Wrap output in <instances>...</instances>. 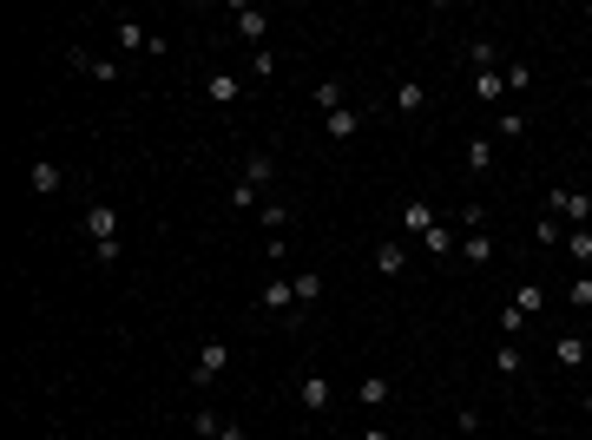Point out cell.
Segmentation results:
<instances>
[{"mask_svg": "<svg viewBox=\"0 0 592 440\" xmlns=\"http://www.w3.org/2000/svg\"><path fill=\"white\" fill-rule=\"evenodd\" d=\"M547 217H560V224H592V197L586 191H572V184H553L547 191Z\"/></svg>", "mask_w": 592, "mask_h": 440, "instance_id": "obj_1", "label": "cell"}, {"mask_svg": "<svg viewBox=\"0 0 592 440\" xmlns=\"http://www.w3.org/2000/svg\"><path fill=\"white\" fill-rule=\"evenodd\" d=\"M224 368H231V342H205V348H198V362H191V388H211Z\"/></svg>", "mask_w": 592, "mask_h": 440, "instance_id": "obj_2", "label": "cell"}, {"mask_svg": "<svg viewBox=\"0 0 592 440\" xmlns=\"http://www.w3.org/2000/svg\"><path fill=\"white\" fill-rule=\"evenodd\" d=\"M231 27L244 33L250 46H270V13H264V7H250V0H237V7H231Z\"/></svg>", "mask_w": 592, "mask_h": 440, "instance_id": "obj_3", "label": "cell"}, {"mask_svg": "<svg viewBox=\"0 0 592 440\" xmlns=\"http://www.w3.org/2000/svg\"><path fill=\"white\" fill-rule=\"evenodd\" d=\"M118 46H126V53H165V40L158 33H145V20H132V13H118Z\"/></svg>", "mask_w": 592, "mask_h": 440, "instance_id": "obj_4", "label": "cell"}, {"mask_svg": "<svg viewBox=\"0 0 592 440\" xmlns=\"http://www.w3.org/2000/svg\"><path fill=\"white\" fill-rule=\"evenodd\" d=\"M79 230H86L93 244H112V236H118V211L106 204V197H99V204H86V217H79Z\"/></svg>", "mask_w": 592, "mask_h": 440, "instance_id": "obj_5", "label": "cell"}, {"mask_svg": "<svg viewBox=\"0 0 592 440\" xmlns=\"http://www.w3.org/2000/svg\"><path fill=\"white\" fill-rule=\"evenodd\" d=\"M296 408L303 414H329V375H303L296 381Z\"/></svg>", "mask_w": 592, "mask_h": 440, "instance_id": "obj_6", "label": "cell"}, {"mask_svg": "<svg viewBox=\"0 0 592 440\" xmlns=\"http://www.w3.org/2000/svg\"><path fill=\"white\" fill-rule=\"evenodd\" d=\"M434 224H442V217H434V204H428V197H409V204H401V230H409L415 244H421V236H428Z\"/></svg>", "mask_w": 592, "mask_h": 440, "instance_id": "obj_7", "label": "cell"}, {"mask_svg": "<svg viewBox=\"0 0 592 440\" xmlns=\"http://www.w3.org/2000/svg\"><path fill=\"white\" fill-rule=\"evenodd\" d=\"M270 178H277V158H270V151H250V158H244V178H237V184H250V191H270Z\"/></svg>", "mask_w": 592, "mask_h": 440, "instance_id": "obj_8", "label": "cell"}, {"mask_svg": "<svg viewBox=\"0 0 592 440\" xmlns=\"http://www.w3.org/2000/svg\"><path fill=\"white\" fill-rule=\"evenodd\" d=\"M257 302H264V309H270V316H296V283H290V276H277V283H264V296H257Z\"/></svg>", "mask_w": 592, "mask_h": 440, "instance_id": "obj_9", "label": "cell"}, {"mask_svg": "<svg viewBox=\"0 0 592 440\" xmlns=\"http://www.w3.org/2000/svg\"><path fill=\"white\" fill-rule=\"evenodd\" d=\"M454 257H461V263H474V269H487V263H494V236H487V230H467Z\"/></svg>", "mask_w": 592, "mask_h": 440, "instance_id": "obj_10", "label": "cell"}, {"mask_svg": "<svg viewBox=\"0 0 592 440\" xmlns=\"http://www.w3.org/2000/svg\"><path fill=\"white\" fill-rule=\"evenodd\" d=\"M376 269L382 276H401V269H409V244H401V236H382L376 244Z\"/></svg>", "mask_w": 592, "mask_h": 440, "instance_id": "obj_11", "label": "cell"}, {"mask_svg": "<svg viewBox=\"0 0 592 440\" xmlns=\"http://www.w3.org/2000/svg\"><path fill=\"white\" fill-rule=\"evenodd\" d=\"M27 184H33V191H40V197H53L60 184H66V172H60L53 158H33V172H27Z\"/></svg>", "mask_w": 592, "mask_h": 440, "instance_id": "obj_12", "label": "cell"}, {"mask_svg": "<svg viewBox=\"0 0 592 440\" xmlns=\"http://www.w3.org/2000/svg\"><path fill=\"white\" fill-rule=\"evenodd\" d=\"M205 92H211V106H237V99H244V79H237V73H211Z\"/></svg>", "mask_w": 592, "mask_h": 440, "instance_id": "obj_13", "label": "cell"}, {"mask_svg": "<svg viewBox=\"0 0 592 440\" xmlns=\"http://www.w3.org/2000/svg\"><path fill=\"white\" fill-rule=\"evenodd\" d=\"M323 125H329V139H336V145H349L355 132H362V112H355V106H343V112H323Z\"/></svg>", "mask_w": 592, "mask_h": 440, "instance_id": "obj_14", "label": "cell"}, {"mask_svg": "<svg viewBox=\"0 0 592 440\" xmlns=\"http://www.w3.org/2000/svg\"><path fill=\"white\" fill-rule=\"evenodd\" d=\"M421 106H428V86H421V79H401V86H395V112H401V118H415Z\"/></svg>", "mask_w": 592, "mask_h": 440, "instance_id": "obj_15", "label": "cell"}, {"mask_svg": "<svg viewBox=\"0 0 592 440\" xmlns=\"http://www.w3.org/2000/svg\"><path fill=\"white\" fill-rule=\"evenodd\" d=\"M467 86H474V99H481V106H500V99H507V79H500V73H474Z\"/></svg>", "mask_w": 592, "mask_h": 440, "instance_id": "obj_16", "label": "cell"}, {"mask_svg": "<svg viewBox=\"0 0 592 440\" xmlns=\"http://www.w3.org/2000/svg\"><path fill=\"white\" fill-rule=\"evenodd\" d=\"M257 217H264V230H270V236H283V230H290V224H296V211H290V204H283V197H270V204H264Z\"/></svg>", "mask_w": 592, "mask_h": 440, "instance_id": "obj_17", "label": "cell"}, {"mask_svg": "<svg viewBox=\"0 0 592 440\" xmlns=\"http://www.w3.org/2000/svg\"><path fill=\"white\" fill-rule=\"evenodd\" d=\"M553 362L560 368H586V335H560V342H553Z\"/></svg>", "mask_w": 592, "mask_h": 440, "instance_id": "obj_18", "label": "cell"}, {"mask_svg": "<svg viewBox=\"0 0 592 440\" xmlns=\"http://www.w3.org/2000/svg\"><path fill=\"white\" fill-rule=\"evenodd\" d=\"M421 250H428V257H434V263H442V257H454V250H461V236H454V230H442V224H434L428 236H421Z\"/></svg>", "mask_w": 592, "mask_h": 440, "instance_id": "obj_19", "label": "cell"}, {"mask_svg": "<svg viewBox=\"0 0 592 440\" xmlns=\"http://www.w3.org/2000/svg\"><path fill=\"white\" fill-rule=\"evenodd\" d=\"M388 395H395V388H388L382 375H362V381H355V401H362V408H382Z\"/></svg>", "mask_w": 592, "mask_h": 440, "instance_id": "obj_20", "label": "cell"}, {"mask_svg": "<svg viewBox=\"0 0 592 440\" xmlns=\"http://www.w3.org/2000/svg\"><path fill=\"white\" fill-rule=\"evenodd\" d=\"M467 60H474V73H500V46H494V40H474Z\"/></svg>", "mask_w": 592, "mask_h": 440, "instance_id": "obj_21", "label": "cell"}, {"mask_svg": "<svg viewBox=\"0 0 592 440\" xmlns=\"http://www.w3.org/2000/svg\"><path fill=\"white\" fill-rule=\"evenodd\" d=\"M467 172H494V139H467Z\"/></svg>", "mask_w": 592, "mask_h": 440, "instance_id": "obj_22", "label": "cell"}, {"mask_svg": "<svg viewBox=\"0 0 592 440\" xmlns=\"http://www.w3.org/2000/svg\"><path fill=\"white\" fill-rule=\"evenodd\" d=\"M514 309H520V316H539V309H547V290H539V283H520V290H514Z\"/></svg>", "mask_w": 592, "mask_h": 440, "instance_id": "obj_23", "label": "cell"}, {"mask_svg": "<svg viewBox=\"0 0 592 440\" xmlns=\"http://www.w3.org/2000/svg\"><path fill=\"white\" fill-rule=\"evenodd\" d=\"M296 283V309H310L316 296H323V276H316V269H303V276H290Z\"/></svg>", "mask_w": 592, "mask_h": 440, "instance_id": "obj_24", "label": "cell"}, {"mask_svg": "<svg viewBox=\"0 0 592 440\" xmlns=\"http://www.w3.org/2000/svg\"><path fill=\"white\" fill-rule=\"evenodd\" d=\"M566 257L592 269V230H566Z\"/></svg>", "mask_w": 592, "mask_h": 440, "instance_id": "obj_25", "label": "cell"}, {"mask_svg": "<svg viewBox=\"0 0 592 440\" xmlns=\"http://www.w3.org/2000/svg\"><path fill=\"white\" fill-rule=\"evenodd\" d=\"M86 79L93 86H118V60H86Z\"/></svg>", "mask_w": 592, "mask_h": 440, "instance_id": "obj_26", "label": "cell"}, {"mask_svg": "<svg viewBox=\"0 0 592 440\" xmlns=\"http://www.w3.org/2000/svg\"><path fill=\"white\" fill-rule=\"evenodd\" d=\"M500 79H507V92H527V86H533V66L514 60V66H500Z\"/></svg>", "mask_w": 592, "mask_h": 440, "instance_id": "obj_27", "label": "cell"}, {"mask_svg": "<svg viewBox=\"0 0 592 440\" xmlns=\"http://www.w3.org/2000/svg\"><path fill=\"white\" fill-rule=\"evenodd\" d=\"M250 73H257V79H277V53H270V46H250Z\"/></svg>", "mask_w": 592, "mask_h": 440, "instance_id": "obj_28", "label": "cell"}, {"mask_svg": "<svg viewBox=\"0 0 592 440\" xmlns=\"http://www.w3.org/2000/svg\"><path fill=\"white\" fill-rule=\"evenodd\" d=\"M316 106H323V112H343V79H323V86H316Z\"/></svg>", "mask_w": 592, "mask_h": 440, "instance_id": "obj_29", "label": "cell"}, {"mask_svg": "<svg viewBox=\"0 0 592 440\" xmlns=\"http://www.w3.org/2000/svg\"><path fill=\"white\" fill-rule=\"evenodd\" d=\"M494 368H500V375H520V348L500 342V348H494Z\"/></svg>", "mask_w": 592, "mask_h": 440, "instance_id": "obj_30", "label": "cell"}, {"mask_svg": "<svg viewBox=\"0 0 592 440\" xmlns=\"http://www.w3.org/2000/svg\"><path fill=\"white\" fill-rule=\"evenodd\" d=\"M494 132H500V139H520V132H527V118H520V112H500Z\"/></svg>", "mask_w": 592, "mask_h": 440, "instance_id": "obj_31", "label": "cell"}, {"mask_svg": "<svg viewBox=\"0 0 592 440\" xmlns=\"http://www.w3.org/2000/svg\"><path fill=\"white\" fill-rule=\"evenodd\" d=\"M539 244H566V224H560V217H539Z\"/></svg>", "mask_w": 592, "mask_h": 440, "instance_id": "obj_32", "label": "cell"}, {"mask_svg": "<svg viewBox=\"0 0 592 440\" xmlns=\"http://www.w3.org/2000/svg\"><path fill=\"white\" fill-rule=\"evenodd\" d=\"M566 302H572V309H592V276H586V283H572Z\"/></svg>", "mask_w": 592, "mask_h": 440, "instance_id": "obj_33", "label": "cell"}, {"mask_svg": "<svg viewBox=\"0 0 592 440\" xmlns=\"http://www.w3.org/2000/svg\"><path fill=\"white\" fill-rule=\"evenodd\" d=\"M217 428H224V420H217V414H198V440H224Z\"/></svg>", "mask_w": 592, "mask_h": 440, "instance_id": "obj_34", "label": "cell"}, {"mask_svg": "<svg viewBox=\"0 0 592 440\" xmlns=\"http://www.w3.org/2000/svg\"><path fill=\"white\" fill-rule=\"evenodd\" d=\"M217 434H224V440H244V428H237V420H224V428H217Z\"/></svg>", "mask_w": 592, "mask_h": 440, "instance_id": "obj_35", "label": "cell"}, {"mask_svg": "<svg viewBox=\"0 0 592 440\" xmlns=\"http://www.w3.org/2000/svg\"><path fill=\"white\" fill-rule=\"evenodd\" d=\"M355 440H388V428H362V434H355Z\"/></svg>", "mask_w": 592, "mask_h": 440, "instance_id": "obj_36", "label": "cell"}, {"mask_svg": "<svg viewBox=\"0 0 592 440\" xmlns=\"http://www.w3.org/2000/svg\"><path fill=\"white\" fill-rule=\"evenodd\" d=\"M586 414H592V375H586Z\"/></svg>", "mask_w": 592, "mask_h": 440, "instance_id": "obj_37", "label": "cell"}]
</instances>
